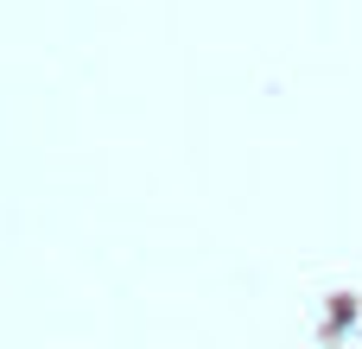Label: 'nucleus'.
<instances>
[]
</instances>
